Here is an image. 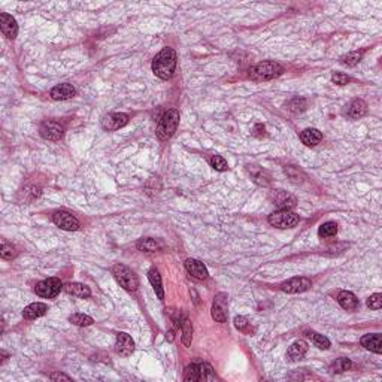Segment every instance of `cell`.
Wrapping results in <instances>:
<instances>
[{
	"label": "cell",
	"mask_w": 382,
	"mask_h": 382,
	"mask_svg": "<svg viewBox=\"0 0 382 382\" xmlns=\"http://www.w3.org/2000/svg\"><path fill=\"white\" fill-rule=\"evenodd\" d=\"M176 69V53L173 48L161 50L152 60V72L160 79H170Z\"/></svg>",
	"instance_id": "obj_1"
},
{
	"label": "cell",
	"mask_w": 382,
	"mask_h": 382,
	"mask_svg": "<svg viewBox=\"0 0 382 382\" xmlns=\"http://www.w3.org/2000/svg\"><path fill=\"white\" fill-rule=\"evenodd\" d=\"M284 67L276 62H261L250 69V78L254 81H270L282 75Z\"/></svg>",
	"instance_id": "obj_2"
},
{
	"label": "cell",
	"mask_w": 382,
	"mask_h": 382,
	"mask_svg": "<svg viewBox=\"0 0 382 382\" xmlns=\"http://www.w3.org/2000/svg\"><path fill=\"white\" fill-rule=\"evenodd\" d=\"M179 124V112L176 109H169L160 120L157 127V137L160 140H169Z\"/></svg>",
	"instance_id": "obj_3"
},
{
	"label": "cell",
	"mask_w": 382,
	"mask_h": 382,
	"mask_svg": "<svg viewBox=\"0 0 382 382\" xmlns=\"http://www.w3.org/2000/svg\"><path fill=\"white\" fill-rule=\"evenodd\" d=\"M112 275H114V278L117 279V282L124 288V290H127V291H134V290H137V287H139V279H137V276H136V273L131 270V269H128L127 266H124V264H115L114 267H112Z\"/></svg>",
	"instance_id": "obj_4"
},
{
	"label": "cell",
	"mask_w": 382,
	"mask_h": 382,
	"mask_svg": "<svg viewBox=\"0 0 382 382\" xmlns=\"http://www.w3.org/2000/svg\"><path fill=\"white\" fill-rule=\"evenodd\" d=\"M299 215L291 209H279L269 217V224L278 229H291L297 226Z\"/></svg>",
	"instance_id": "obj_5"
},
{
	"label": "cell",
	"mask_w": 382,
	"mask_h": 382,
	"mask_svg": "<svg viewBox=\"0 0 382 382\" xmlns=\"http://www.w3.org/2000/svg\"><path fill=\"white\" fill-rule=\"evenodd\" d=\"M62 288H63V284L59 278H48V279L36 284L35 291L38 296H41L44 299H54L60 293Z\"/></svg>",
	"instance_id": "obj_6"
},
{
	"label": "cell",
	"mask_w": 382,
	"mask_h": 382,
	"mask_svg": "<svg viewBox=\"0 0 382 382\" xmlns=\"http://www.w3.org/2000/svg\"><path fill=\"white\" fill-rule=\"evenodd\" d=\"M128 123V115L123 114V112H114V114H108L103 117L102 120V127L108 131H115L120 130L124 126H127Z\"/></svg>",
	"instance_id": "obj_7"
},
{
	"label": "cell",
	"mask_w": 382,
	"mask_h": 382,
	"mask_svg": "<svg viewBox=\"0 0 382 382\" xmlns=\"http://www.w3.org/2000/svg\"><path fill=\"white\" fill-rule=\"evenodd\" d=\"M53 221L56 226H59L63 230H69V232H75L79 229V221L69 212L66 211H59L53 215Z\"/></svg>",
	"instance_id": "obj_8"
},
{
	"label": "cell",
	"mask_w": 382,
	"mask_h": 382,
	"mask_svg": "<svg viewBox=\"0 0 382 382\" xmlns=\"http://www.w3.org/2000/svg\"><path fill=\"white\" fill-rule=\"evenodd\" d=\"M311 288V281L308 278H291L281 284V290L288 294L303 293Z\"/></svg>",
	"instance_id": "obj_9"
},
{
	"label": "cell",
	"mask_w": 382,
	"mask_h": 382,
	"mask_svg": "<svg viewBox=\"0 0 382 382\" xmlns=\"http://www.w3.org/2000/svg\"><path fill=\"white\" fill-rule=\"evenodd\" d=\"M212 318L217 322H226L227 321V294L218 293L214 299L212 305Z\"/></svg>",
	"instance_id": "obj_10"
},
{
	"label": "cell",
	"mask_w": 382,
	"mask_h": 382,
	"mask_svg": "<svg viewBox=\"0 0 382 382\" xmlns=\"http://www.w3.org/2000/svg\"><path fill=\"white\" fill-rule=\"evenodd\" d=\"M39 131H41V136L44 139L57 142V140H60L63 137L64 128L62 124H59L56 121H45V123H42Z\"/></svg>",
	"instance_id": "obj_11"
},
{
	"label": "cell",
	"mask_w": 382,
	"mask_h": 382,
	"mask_svg": "<svg viewBox=\"0 0 382 382\" xmlns=\"http://www.w3.org/2000/svg\"><path fill=\"white\" fill-rule=\"evenodd\" d=\"M0 30L8 39L14 41L18 35V24H17L15 18L6 12H2L0 14Z\"/></svg>",
	"instance_id": "obj_12"
},
{
	"label": "cell",
	"mask_w": 382,
	"mask_h": 382,
	"mask_svg": "<svg viewBox=\"0 0 382 382\" xmlns=\"http://www.w3.org/2000/svg\"><path fill=\"white\" fill-rule=\"evenodd\" d=\"M185 269H187V272L190 273L193 278L200 279V281L206 279L208 275H209L206 266H205L200 260H196V258H188V260L185 261Z\"/></svg>",
	"instance_id": "obj_13"
},
{
	"label": "cell",
	"mask_w": 382,
	"mask_h": 382,
	"mask_svg": "<svg viewBox=\"0 0 382 382\" xmlns=\"http://www.w3.org/2000/svg\"><path fill=\"white\" fill-rule=\"evenodd\" d=\"M115 349L120 355L128 357L133 351H134V342L133 339L128 336L127 333H118L117 334V343H115Z\"/></svg>",
	"instance_id": "obj_14"
},
{
	"label": "cell",
	"mask_w": 382,
	"mask_h": 382,
	"mask_svg": "<svg viewBox=\"0 0 382 382\" xmlns=\"http://www.w3.org/2000/svg\"><path fill=\"white\" fill-rule=\"evenodd\" d=\"M270 199L273 200V203L279 208V209H291L296 205V199L290 194H287L285 191L278 190L270 194Z\"/></svg>",
	"instance_id": "obj_15"
},
{
	"label": "cell",
	"mask_w": 382,
	"mask_h": 382,
	"mask_svg": "<svg viewBox=\"0 0 382 382\" xmlns=\"http://www.w3.org/2000/svg\"><path fill=\"white\" fill-rule=\"evenodd\" d=\"M75 94H76L75 87L72 84H67V82L60 84V85H57L51 90V97L54 100H67V99H72Z\"/></svg>",
	"instance_id": "obj_16"
},
{
	"label": "cell",
	"mask_w": 382,
	"mask_h": 382,
	"mask_svg": "<svg viewBox=\"0 0 382 382\" xmlns=\"http://www.w3.org/2000/svg\"><path fill=\"white\" fill-rule=\"evenodd\" d=\"M308 352V343L305 340H296L290 348H288V352H287V357L290 361H299L302 360Z\"/></svg>",
	"instance_id": "obj_17"
},
{
	"label": "cell",
	"mask_w": 382,
	"mask_h": 382,
	"mask_svg": "<svg viewBox=\"0 0 382 382\" xmlns=\"http://www.w3.org/2000/svg\"><path fill=\"white\" fill-rule=\"evenodd\" d=\"M361 345L375 352V354H381L382 352V342H381V334L379 333H373V334H366L361 337Z\"/></svg>",
	"instance_id": "obj_18"
},
{
	"label": "cell",
	"mask_w": 382,
	"mask_h": 382,
	"mask_svg": "<svg viewBox=\"0 0 382 382\" xmlns=\"http://www.w3.org/2000/svg\"><path fill=\"white\" fill-rule=\"evenodd\" d=\"M48 311V306L45 303H41V302H36V303H32L29 305L24 311H23V317L26 319H36L41 318L42 315H45Z\"/></svg>",
	"instance_id": "obj_19"
},
{
	"label": "cell",
	"mask_w": 382,
	"mask_h": 382,
	"mask_svg": "<svg viewBox=\"0 0 382 382\" xmlns=\"http://www.w3.org/2000/svg\"><path fill=\"white\" fill-rule=\"evenodd\" d=\"M337 302L346 311H355L358 308V299L351 291H340L337 296Z\"/></svg>",
	"instance_id": "obj_20"
},
{
	"label": "cell",
	"mask_w": 382,
	"mask_h": 382,
	"mask_svg": "<svg viewBox=\"0 0 382 382\" xmlns=\"http://www.w3.org/2000/svg\"><path fill=\"white\" fill-rule=\"evenodd\" d=\"M367 112V105L364 100L361 99H355L351 102V105L348 106V117L349 118H354V120H358L361 117H364Z\"/></svg>",
	"instance_id": "obj_21"
},
{
	"label": "cell",
	"mask_w": 382,
	"mask_h": 382,
	"mask_svg": "<svg viewBox=\"0 0 382 382\" xmlns=\"http://www.w3.org/2000/svg\"><path fill=\"white\" fill-rule=\"evenodd\" d=\"M322 139L321 131L317 128H306L300 133V140L306 145V146H315L318 145Z\"/></svg>",
	"instance_id": "obj_22"
},
{
	"label": "cell",
	"mask_w": 382,
	"mask_h": 382,
	"mask_svg": "<svg viewBox=\"0 0 382 382\" xmlns=\"http://www.w3.org/2000/svg\"><path fill=\"white\" fill-rule=\"evenodd\" d=\"M64 290H66L69 294H72V296H75V297H79V299H87V297H90V294H91L90 288H88L87 285H84V284H79V282H70V284H67V285L64 287Z\"/></svg>",
	"instance_id": "obj_23"
},
{
	"label": "cell",
	"mask_w": 382,
	"mask_h": 382,
	"mask_svg": "<svg viewBox=\"0 0 382 382\" xmlns=\"http://www.w3.org/2000/svg\"><path fill=\"white\" fill-rule=\"evenodd\" d=\"M148 278H149V282H151V285L154 287V290H155V293H157L158 299H160V300H163V299H164V291H163L161 276H160L158 270L152 267V269L148 272Z\"/></svg>",
	"instance_id": "obj_24"
},
{
	"label": "cell",
	"mask_w": 382,
	"mask_h": 382,
	"mask_svg": "<svg viewBox=\"0 0 382 382\" xmlns=\"http://www.w3.org/2000/svg\"><path fill=\"white\" fill-rule=\"evenodd\" d=\"M137 248L140 251H146V253H155L158 250H161V244L157 242L155 239H151V238H145V239H140L137 242Z\"/></svg>",
	"instance_id": "obj_25"
},
{
	"label": "cell",
	"mask_w": 382,
	"mask_h": 382,
	"mask_svg": "<svg viewBox=\"0 0 382 382\" xmlns=\"http://www.w3.org/2000/svg\"><path fill=\"white\" fill-rule=\"evenodd\" d=\"M250 172H251V175H253V178H254V181L257 184H260V185H267V184L270 182V175H269L266 170H263V169H255L254 166H253V167L250 166Z\"/></svg>",
	"instance_id": "obj_26"
},
{
	"label": "cell",
	"mask_w": 382,
	"mask_h": 382,
	"mask_svg": "<svg viewBox=\"0 0 382 382\" xmlns=\"http://www.w3.org/2000/svg\"><path fill=\"white\" fill-rule=\"evenodd\" d=\"M318 233L321 238H333V236H336V233H337V224L333 223V221L324 223V224L319 227Z\"/></svg>",
	"instance_id": "obj_27"
},
{
	"label": "cell",
	"mask_w": 382,
	"mask_h": 382,
	"mask_svg": "<svg viewBox=\"0 0 382 382\" xmlns=\"http://www.w3.org/2000/svg\"><path fill=\"white\" fill-rule=\"evenodd\" d=\"M184 381L196 382L200 381V372H199V364H190L184 370Z\"/></svg>",
	"instance_id": "obj_28"
},
{
	"label": "cell",
	"mask_w": 382,
	"mask_h": 382,
	"mask_svg": "<svg viewBox=\"0 0 382 382\" xmlns=\"http://www.w3.org/2000/svg\"><path fill=\"white\" fill-rule=\"evenodd\" d=\"M363 54H364L363 51H354V53H349L345 57H342L340 62L343 64H346V66H349V67H352V66H355V64H358L361 62Z\"/></svg>",
	"instance_id": "obj_29"
},
{
	"label": "cell",
	"mask_w": 382,
	"mask_h": 382,
	"mask_svg": "<svg viewBox=\"0 0 382 382\" xmlns=\"http://www.w3.org/2000/svg\"><path fill=\"white\" fill-rule=\"evenodd\" d=\"M352 367V363L349 358H337L334 363H333V372L334 373H342V372H346Z\"/></svg>",
	"instance_id": "obj_30"
},
{
	"label": "cell",
	"mask_w": 382,
	"mask_h": 382,
	"mask_svg": "<svg viewBox=\"0 0 382 382\" xmlns=\"http://www.w3.org/2000/svg\"><path fill=\"white\" fill-rule=\"evenodd\" d=\"M199 372H200V379H205V381H214L215 379L214 369L208 363H199Z\"/></svg>",
	"instance_id": "obj_31"
},
{
	"label": "cell",
	"mask_w": 382,
	"mask_h": 382,
	"mask_svg": "<svg viewBox=\"0 0 382 382\" xmlns=\"http://www.w3.org/2000/svg\"><path fill=\"white\" fill-rule=\"evenodd\" d=\"M69 321L73 322L75 325H79V327H87V325H91L94 322L91 317L84 315V314H73V315H70Z\"/></svg>",
	"instance_id": "obj_32"
},
{
	"label": "cell",
	"mask_w": 382,
	"mask_h": 382,
	"mask_svg": "<svg viewBox=\"0 0 382 382\" xmlns=\"http://www.w3.org/2000/svg\"><path fill=\"white\" fill-rule=\"evenodd\" d=\"M181 325H182V343H184L185 346H188L191 343V337H193V327H191V322L185 318L181 322Z\"/></svg>",
	"instance_id": "obj_33"
},
{
	"label": "cell",
	"mask_w": 382,
	"mask_h": 382,
	"mask_svg": "<svg viewBox=\"0 0 382 382\" xmlns=\"http://www.w3.org/2000/svg\"><path fill=\"white\" fill-rule=\"evenodd\" d=\"M235 327L242 331V333H247V334H251L253 333V327L250 324V321L245 318V317H236L235 318Z\"/></svg>",
	"instance_id": "obj_34"
},
{
	"label": "cell",
	"mask_w": 382,
	"mask_h": 382,
	"mask_svg": "<svg viewBox=\"0 0 382 382\" xmlns=\"http://www.w3.org/2000/svg\"><path fill=\"white\" fill-rule=\"evenodd\" d=\"M287 106H288V109H290L291 112L299 114V112H303V111L306 109V100H305V99L296 97V99H293L291 102H288Z\"/></svg>",
	"instance_id": "obj_35"
},
{
	"label": "cell",
	"mask_w": 382,
	"mask_h": 382,
	"mask_svg": "<svg viewBox=\"0 0 382 382\" xmlns=\"http://www.w3.org/2000/svg\"><path fill=\"white\" fill-rule=\"evenodd\" d=\"M209 163H211V166H212L215 170H218V172H224V170L229 169L227 161H226L221 155H212L211 160H209Z\"/></svg>",
	"instance_id": "obj_36"
},
{
	"label": "cell",
	"mask_w": 382,
	"mask_h": 382,
	"mask_svg": "<svg viewBox=\"0 0 382 382\" xmlns=\"http://www.w3.org/2000/svg\"><path fill=\"white\" fill-rule=\"evenodd\" d=\"M0 255H2V258H5V260H12V258L17 255L15 247H12V244H8L6 241H2V251H0Z\"/></svg>",
	"instance_id": "obj_37"
},
{
	"label": "cell",
	"mask_w": 382,
	"mask_h": 382,
	"mask_svg": "<svg viewBox=\"0 0 382 382\" xmlns=\"http://www.w3.org/2000/svg\"><path fill=\"white\" fill-rule=\"evenodd\" d=\"M366 305H367V308H370V309H373V311H378V309H381L382 308V294L381 293H375V294H372V296L367 299Z\"/></svg>",
	"instance_id": "obj_38"
},
{
	"label": "cell",
	"mask_w": 382,
	"mask_h": 382,
	"mask_svg": "<svg viewBox=\"0 0 382 382\" xmlns=\"http://www.w3.org/2000/svg\"><path fill=\"white\" fill-rule=\"evenodd\" d=\"M312 340L315 343V346H318L319 349H328L330 348V340L318 333H312Z\"/></svg>",
	"instance_id": "obj_39"
},
{
	"label": "cell",
	"mask_w": 382,
	"mask_h": 382,
	"mask_svg": "<svg viewBox=\"0 0 382 382\" xmlns=\"http://www.w3.org/2000/svg\"><path fill=\"white\" fill-rule=\"evenodd\" d=\"M331 81H333L334 84H337V85H346V84L351 81V78H349L348 75H345V73L337 72V73H334V75H333Z\"/></svg>",
	"instance_id": "obj_40"
},
{
	"label": "cell",
	"mask_w": 382,
	"mask_h": 382,
	"mask_svg": "<svg viewBox=\"0 0 382 382\" xmlns=\"http://www.w3.org/2000/svg\"><path fill=\"white\" fill-rule=\"evenodd\" d=\"M50 378H51L53 381H60V379L70 381V376H67V375H64V373H51V375H50Z\"/></svg>",
	"instance_id": "obj_41"
},
{
	"label": "cell",
	"mask_w": 382,
	"mask_h": 382,
	"mask_svg": "<svg viewBox=\"0 0 382 382\" xmlns=\"http://www.w3.org/2000/svg\"><path fill=\"white\" fill-rule=\"evenodd\" d=\"M261 130L264 131V126H261V124L255 126V128H254V134H255V136H263L264 133H261Z\"/></svg>",
	"instance_id": "obj_42"
},
{
	"label": "cell",
	"mask_w": 382,
	"mask_h": 382,
	"mask_svg": "<svg viewBox=\"0 0 382 382\" xmlns=\"http://www.w3.org/2000/svg\"><path fill=\"white\" fill-rule=\"evenodd\" d=\"M167 339H169L170 342L173 340V330H170V331H169V336H167Z\"/></svg>",
	"instance_id": "obj_43"
}]
</instances>
